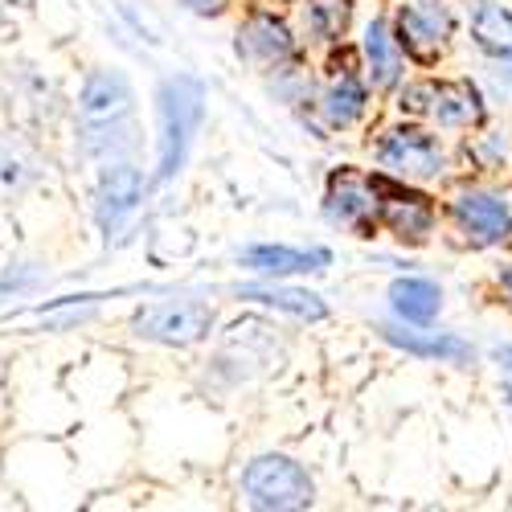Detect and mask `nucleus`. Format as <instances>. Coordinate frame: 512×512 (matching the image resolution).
<instances>
[{"mask_svg": "<svg viewBox=\"0 0 512 512\" xmlns=\"http://www.w3.org/2000/svg\"><path fill=\"white\" fill-rule=\"evenodd\" d=\"M402 115H418V119H435L443 127H472L484 119V99L467 78H451V82H410L402 91Z\"/></svg>", "mask_w": 512, "mask_h": 512, "instance_id": "f257e3e1", "label": "nucleus"}, {"mask_svg": "<svg viewBox=\"0 0 512 512\" xmlns=\"http://www.w3.org/2000/svg\"><path fill=\"white\" fill-rule=\"evenodd\" d=\"M242 492L254 508H308L312 504V476L287 455H259L246 476Z\"/></svg>", "mask_w": 512, "mask_h": 512, "instance_id": "f03ea898", "label": "nucleus"}, {"mask_svg": "<svg viewBox=\"0 0 512 512\" xmlns=\"http://www.w3.org/2000/svg\"><path fill=\"white\" fill-rule=\"evenodd\" d=\"M197 119H201V87L193 78H168L164 91H160V123H164V136H160V181H168L181 168L185 148L197 132Z\"/></svg>", "mask_w": 512, "mask_h": 512, "instance_id": "7ed1b4c3", "label": "nucleus"}, {"mask_svg": "<svg viewBox=\"0 0 512 512\" xmlns=\"http://www.w3.org/2000/svg\"><path fill=\"white\" fill-rule=\"evenodd\" d=\"M451 37V13L443 0H418L398 13V50H406L418 66H435Z\"/></svg>", "mask_w": 512, "mask_h": 512, "instance_id": "20e7f679", "label": "nucleus"}, {"mask_svg": "<svg viewBox=\"0 0 512 512\" xmlns=\"http://www.w3.org/2000/svg\"><path fill=\"white\" fill-rule=\"evenodd\" d=\"M377 205H381V193H377V177H357L349 168H340V173L328 181V218L345 230H357L361 238L373 234L377 226Z\"/></svg>", "mask_w": 512, "mask_h": 512, "instance_id": "39448f33", "label": "nucleus"}, {"mask_svg": "<svg viewBox=\"0 0 512 512\" xmlns=\"http://www.w3.org/2000/svg\"><path fill=\"white\" fill-rule=\"evenodd\" d=\"M377 160H381V168H390V173H398L406 181H426V177H439L443 148L435 144V136L418 132V127H394V132L381 136Z\"/></svg>", "mask_w": 512, "mask_h": 512, "instance_id": "423d86ee", "label": "nucleus"}, {"mask_svg": "<svg viewBox=\"0 0 512 512\" xmlns=\"http://www.w3.org/2000/svg\"><path fill=\"white\" fill-rule=\"evenodd\" d=\"M78 111H82V123H87V136L123 132L127 115H132V87H127V78L119 70H99L82 87Z\"/></svg>", "mask_w": 512, "mask_h": 512, "instance_id": "0eeeda50", "label": "nucleus"}, {"mask_svg": "<svg viewBox=\"0 0 512 512\" xmlns=\"http://www.w3.org/2000/svg\"><path fill=\"white\" fill-rule=\"evenodd\" d=\"M377 193H381L377 222L390 226L402 242H426V234L435 230V205L426 201L422 193L402 189V185H394L386 177H377Z\"/></svg>", "mask_w": 512, "mask_h": 512, "instance_id": "6e6552de", "label": "nucleus"}, {"mask_svg": "<svg viewBox=\"0 0 512 512\" xmlns=\"http://www.w3.org/2000/svg\"><path fill=\"white\" fill-rule=\"evenodd\" d=\"M140 336L148 340H164V345H193L213 328V308L185 300V304H156L148 312H140L136 320Z\"/></svg>", "mask_w": 512, "mask_h": 512, "instance_id": "1a4fd4ad", "label": "nucleus"}, {"mask_svg": "<svg viewBox=\"0 0 512 512\" xmlns=\"http://www.w3.org/2000/svg\"><path fill=\"white\" fill-rule=\"evenodd\" d=\"M451 213H455V222L472 234L476 242H484V246L504 242L512 234V209L500 197H492V193H480V189L459 193Z\"/></svg>", "mask_w": 512, "mask_h": 512, "instance_id": "9d476101", "label": "nucleus"}, {"mask_svg": "<svg viewBox=\"0 0 512 512\" xmlns=\"http://www.w3.org/2000/svg\"><path fill=\"white\" fill-rule=\"evenodd\" d=\"M291 50H295L291 29L275 13H250L246 25L238 29V54H246L259 66H279L283 58H291Z\"/></svg>", "mask_w": 512, "mask_h": 512, "instance_id": "9b49d317", "label": "nucleus"}, {"mask_svg": "<svg viewBox=\"0 0 512 512\" xmlns=\"http://www.w3.org/2000/svg\"><path fill=\"white\" fill-rule=\"evenodd\" d=\"M140 201H144V173L132 164H115L99 185V226L115 230Z\"/></svg>", "mask_w": 512, "mask_h": 512, "instance_id": "f8f14e48", "label": "nucleus"}, {"mask_svg": "<svg viewBox=\"0 0 512 512\" xmlns=\"http://www.w3.org/2000/svg\"><path fill=\"white\" fill-rule=\"evenodd\" d=\"M242 263L259 275H304L328 263V250H291V246H254L242 254Z\"/></svg>", "mask_w": 512, "mask_h": 512, "instance_id": "ddd939ff", "label": "nucleus"}, {"mask_svg": "<svg viewBox=\"0 0 512 512\" xmlns=\"http://www.w3.org/2000/svg\"><path fill=\"white\" fill-rule=\"evenodd\" d=\"M365 62H369V82L377 91H390L394 82L402 78V50H398V41L390 37L386 21H373L365 29Z\"/></svg>", "mask_w": 512, "mask_h": 512, "instance_id": "4468645a", "label": "nucleus"}, {"mask_svg": "<svg viewBox=\"0 0 512 512\" xmlns=\"http://www.w3.org/2000/svg\"><path fill=\"white\" fill-rule=\"evenodd\" d=\"M472 37L476 46L500 62H512V13L504 5H492V0H480L472 13Z\"/></svg>", "mask_w": 512, "mask_h": 512, "instance_id": "2eb2a0df", "label": "nucleus"}, {"mask_svg": "<svg viewBox=\"0 0 512 512\" xmlns=\"http://www.w3.org/2000/svg\"><path fill=\"white\" fill-rule=\"evenodd\" d=\"M390 304L406 324H431L439 316L443 295L431 279H398L390 287Z\"/></svg>", "mask_w": 512, "mask_h": 512, "instance_id": "dca6fc26", "label": "nucleus"}, {"mask_svg": "<svg viewBox=\"0 0 512 512\" xmlns=\"http://www.w3.org/2000/svg\"><path fill=\"white\" fill-rule=\"evenodd\" d=\"M386 332V340L390 345H398V349H406V353H414V357H439V361H472V345H463L459 336H439V332H398V328H381Z\"/></svg>", "mask_w": 512, "mask_h": 512, "instance_id": "f3484780", "label": "nucleus"}, {"mask_svg": "<svg viewBox=\"0 0 512 512\" xmlns=\"http://www.w3.org/2000/svg\"><path fill=\"white\" fill-rule=\"evenodd\" d=\"M242 300L291 312V316H300V320H324V312H328L320 295L300 291V287H242Z\"/></svg>", "mask_w": 512, "mask_h": 512, "instance_id": "a211bd4d", "label": "nucleus"}, {"mask_svg": "<svg viewBox=\"0 0 512 512\" xmlns=\"http://www.w3.org/2000/svg\"><path fill=\"white\" fill-rule=\"evenodd\" d=\"M324 115L336 127H349L353 119L365 115V87H361L357 74H340L332 87L324 91Z\"/></svg>", "mask_w": 512, "mask_h": 512, "instance_id": "6ab92c4d", "label": "nucleus"}, {"mask_svg": "<svg viewBox=\"0 0 512 512\" xmlns=\"http://www.w3.org/2000/svg\"><path fill=\"white\" fill-rule=\"evenodd\" d=\"M308 25L324 41H340L353 25V0H308Z\"/></svg>", "mask_w": 512, "mask_h": 512, "instance_id": "aec40b11", "label": "nucleus"}, {"mask_svg": "<svg viewBox=\"0 0 512 512\" xmlns=\"http://www.w3.org/2000/svg\"><path fill=\"white\" fill-rule=\"evenodd\" d=\"M185 5H189L193 13H201V17H218V13L226 9V0H185Z\"/></svg>", "mask_w": 512, "mask_h": 512, "instance_id": "412c9836", "label": "nucleus"}, {"mask_svg": "<svg viewBox=\"0 0 512 512\" xmlns=\"http://www.w3.org/2000/svg\"><path fill=\"white\" fill-rule=\"evenodd\" d=\"M504 287H508V295H512V267L504 271Z\"/></svg>", "mask_w": 512, "mask_h": 512, "instance_id": "4be33fe9", "label": "nucleus"}, {"mask_svg": "<svg viewBox=\"0 0 512 512\" xmlns=\"http://www.w3.org/2000/svg\"><path fill=\"white\" fill-rule=\"evenodd\" d=\"M508 390H512V386H508Z\"/></svg>", "mask_w": 512, "mask_h": 512, "instance_id": "5701e85b", "label": "nucleus"}]
</instances>
